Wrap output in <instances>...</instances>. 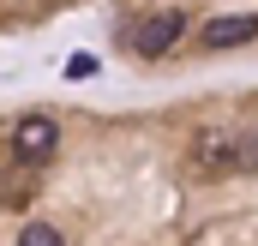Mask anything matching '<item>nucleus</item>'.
Here are the masks:
<instances>
[{
    "label": "nucleus",
    "instance_id": "f257e3e1",
    "mask_svg": "<svg viewBox=\"0 0 258 246\" xmlns=\"http://www.w3.org/2000/svg\"><path fill=\"white\" fill-rule=\"evenodd\" d=\"M180 36H186V12H150V18L132 30V54L156 60V54H168Z\"/></svg>",
    "mask_w": 258,
    "mask_h": 246
},
{
    "label": "nucleus",
    "instance_id": "f03ea898",
    "mask_svg": "<svg viewBox=\"0 0 258 246\" xmlns=\"http://www.w3.org/2000/svg\"><path fill=\"white\" fill-rule=\"evenodd\" d=\"M54 144H60V126L48 120V114H24V120L12 126V150H18L24 162H42V156H54Z\"/></svg>",
    "mask_w": 258,
    "mask_h": 246
},
{
    "label": "nucleus",
    "instance_id": "7ed1b4c3",
    "mask_svg": "<svg viewBox=\"0 0 258 246\" xmlns=\"http://www.w3.org/2000/svg\"><path fill=\"white\" fill-rule=\"evenodd\" d=\"M204 42H210V48H240V42H258V12L210 18V24H204Z\"/></svg>",
    "mask_w": 258,
    "mask_h": 246
},
{
    "label": "nucleus",
    "instance_id": "20e7f679",
    "mask_svg": "<svg viewBox=\"0 0 258 246\" xmlns=\"http://www.w3.org/2000/svg\"><path fill=\"white\" fill-rule=\"evenodd\" d=\"M228 156H234V168H258V126L240 132V138H228Z\"/></svg>",
    "mask_w": 258,
    "mask_h": 246
},
{
    "label": "nucleus",
    "instance_id": "39448f33",
    "mask_svg": "<svg viewBox=\"0 0 258 246\" xmlns=\"http://www.w3.org/2000/svg\"><path fill=\"white\" fill-rule=\"evenodd\" d=\"M18 246H66V234H60V228H48V222H24Z\"/></svg>",
    "mask_w": 258,
    "mask_h": 246
},
{
    "label": "nucleus",
    "instance_id": "423d86ee",
    "mask_svg": "<svg viewBox=\"0 0 258 246\" xmlns=\"http://www.w3.org/2000/svg\"><path fill=\"white\" fill-rule=\"evenodd\" d=\"M90 72H96V54H72V60H66V78H72V84L90 78Z\"/></svg>",
    "mask_w": 258,
    "mask_h": 246
}]
</instances>
